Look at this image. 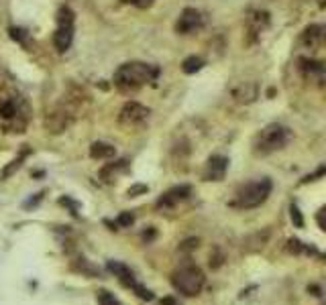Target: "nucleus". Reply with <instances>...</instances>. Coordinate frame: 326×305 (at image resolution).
Wrapping results in <instances>:
<instances>
[{"label": "nucleus", "instance_id": "nucleus-30", "mask_svg": "<svg viewBox=\"0 0 326 305\" xmlns=\"http://www.w3.org/2000/svg\"><path fill=\"white\" fill-rule=\"evenodd\" d=\"M324 39H326V27H324Z\"/></svg>", "mask_w": 326, "mask_h": 305}, {"label": "nucleus", "instance_id": "nucleus-25", "mask_svg": "<svg viewBox=\"0 0 326 305\" xmlns=\"http://www.w3.org/2000/svg\"><path fill=\"white\" fill-rule=\"evenodd\" d=\"M123 2L127 4H135V6H139V8H147L153 4V0H123Z\"/></svg>", "mask_w": 326, "mask_h": 305}, {"label": "nucleus", "instance_id": "nucleus-22", "mask_svg": "<svg viewBox=\"0 0 326 305\" xmlns=\"http://www.w3.org/2000/svg\"><path fill=\"white\" fill-rule=\"evenodd\" d=\"M98 303L100 305H121V301H118L110 291H106V289H100L98 291Z\"/></svg>", "mask_w": 326, "mask_h": 305}, {"label": "nucleus", "instance_id": "nucleus-27", "mask_svg": "<svg viewBox=\"0 0 326 305\" xmlns=\"http://www.w3.org/2000/svg\"><path fill=\"white\" fill-rule=\"evenodd\" d=\"M291 220H294L296 226H302V224H304V220H302V216H300V210H298L296 206H291Z\"/></svg>", "mask_w": 326, "mask_h": 305}, {"label": "nucleus", "instance_id": "nucleus-12", "mask_svg": "<svg viewBox=\"0 0 326 305\" xmlns=\"http://www.w3.org/2000/svg\"><path fill=\"white\" fill-rule=\"evenodd\" d=\"M257 92H259L257 83H253V81H245V83H241L238 88L233 90V98L238 102V104H251V102L257 98Z\"/></svg>", "mask_w": 326, "mask_h": 305}, {"label": "nucleus", "instance_id": "nucleus-19", "mask_svg": "<svg viewBox=\"0 0 326 305\" xmlns=\"http://www.w3.org/2000/svg\"><path fill=\"white\" fill-rule=\"evenodd\" d=\"M10 37L16 41V43H21L23 47H31V39H29V33L25 29H19V27H12L10 31Z\"/></svg>", "mask_w": 326, "mask_h": 305}, {"label": "nucleus", "instance_id": "nucleus-24", "mask_svg": "<svg viewBox=\"0 0 326 305\" xmlns=\"http://www.w3.org/2000/svg\"><path fill=\"white\" fill-rule=\"evenodd\" d=\"M43 195H45V191H39V193H35V195H33L31 199H27V201H25V208H33V206H35V203H39V201L43 199Z\"/></svg>", "mask_w": 326, "mask_h": 305}, {"label": "nucleus", "instance_id": "nucleus-7", "mask_svg": "<svg viewBox=\"0 0 326 305\" xmlns=\"http://www.w3.org/2000/svg\"><path fill=\"white\" fill-rule=\"evenodd\" d=\"M202 27V14L196 10V8H186L182 10L180 19L176 23V31L180 35H190V33L198 31Z\"/></svg>", "mask_w": 326, "mask_h": 305}, {"label": "nucleus", "instance_id": "nucleus-23", "mask_svg": "<svg viewBox=\"0 0 326 305\" xmlns=\"http://www.w3.org/2000/svg\"><path fill=\"white\" fill-rule=\"evenodd\" d=\"M135 222V216L133 214H129V212H125V214H121L116 218V226H121V228H127V226H131Z\"/></svg>", "mask_w": 326, "mask_h": 305}, {"label": "nucleus", "instance_id": "nucleus-18", "mask_svg": "<svg viewBox=\"0 0 326 305\" xmlns=\"http://www.w3.org/2000/svg\"><path fill=\"white\" fill-rule=\"evenodd\" d=\"M202 65H204V61H202L200 57L192 55V57L184 59V63H182V70H184V74H196V72H200V70H202Z\"/></svg>", "mask_w": 326, "mask_h": 305}, {"label": "nucleus", "instance_id": "nucleus-11", "mask_svg": "<svg viewBox=\"0 0 326 305\" xmlns=\"http://www.w3.org/2000/svg\"><path fill=\"white\" fill-rule=\"evenodd\" d=\"M74 41V25H57L53 33V45L57 49V53H65L70 49Z\"/></svg>", "mask_w": 326, "mask_h": 305}, {"label": "nucleus", "instance_id": "nucleus-5", "mask_svg": "<svg viewBox=\"0 0 326 305\" xmlns=\"http://www.w3.org/2000/svg\"><path fill=\"white\" fill-rule=\"evenodd\" d=\"M108 270H110L112 275H116L118 281H121L125 287H129V289H133L141 299H145V301H151V299H153V293L147 289V287H143L141 283H137V279H135V275H133V270H131L127 265L116 263V261H110V263H108Z\"/></svg>", "mask_w": 326, "mask_h": 305}, {"label": "nucleus", "instance_id": "nucleus-8", "mask_svg": "<svg viewBox=\"0 0 326 305\" xmlns=\"http://www.w3.org/2000/svg\"><path fill=\"white\" fill-rule=\"evenodd\" d=\"M149 116V108H145L143 104L139 102H127L121 110V116H118V120L123 124H139L143 122L145 118Z\"/></svg>", "mask_w": 326, "mask_h": 305}, {"label": "nucleus", "instance_id": "nucleus-16", "mask_svg": "<svg viewBox=\"0 0 326 305\" xmlns=\"http://www.w3.org/2000/svg\"><path fill=\"white\" fill-rule=\"evenodd\" d=\"M27 155H29V149H25L19 157H16L14 161H10V163L2 169V173H0V179H8L10 175H14V173H16V169H21V167H23V163H25V157H27Z\"/></svg>", "mask_w": 326, "mask_h": 305}, {"label": "nucleus", "instance_id": "nucleus-4", "mask_svg": "<svg viewBox=\"0 0 326 305\" xmlns=\"http://www.w3.org/2000/svg\"><path fill=\"white\" fill-rule=\"evenodd\" d=\"M287 141H289V130L285 126L269 124L259 132V137H257L255 151L259 152V155H269V152H276V151L283 149Z\"/></svg>", "mask_w": 326, "mask_h": 305}, {"label": "nucleus", "instance_id": "nucleus-10", "mask_svg": "<svg viewBox=\"0 0 326 305\" xmlns=\"http://www.w3.org/2000/svg\"><path fill=\"white\" fill-rule=\"evenodd\" d=\"M227 167H229V159L227 157H220V155H214L208 159L206 163V171H204V177L208 181H220L227 173Z\"/></svg>", "mask_w": 326, "mask_h": 305}, {"label": "nucleus", "instance_id": "nucleus-14", "mask_svg": "<svg viewBox=\"0 0 326 305\" xmlns=\"http://www.w3.org/2000/svg\"><path fill=\"white\" fill-rule=\"evenodd\" d=\"M269 25V14L265 10H257V12H251L249 19H247V27L253 35H257L259 31H263L265 27Z\"/></svg>", "mask_w": 326, "mask_h": 305}, {"label": "nucleus", "instance_id": "nucleus-9", "mask_svg": "<svg viewBox=\"0 0 326 305\" xmlns=\"http://www.w3.org/2000/svg\"><path fill=\"white\" fill-rule=\"evenodd\" d=\"M190 193H192L190 185H178V188L169 190V191H165L161 195V199L157 201V208H174V206H178L180 201L190 197Z\"/></svg>", "mask_w": 326, "mask_h": 305}, {"label": "nucleus", "instance_id": "nucleus-29", "mask_svg": "<svg viewBox=\"0 0 326 305\" xmlns=\"http://www.w3.org/2000/svg\"><path fill=\"white\" fill-rule=\"evenodd\" d=\"M161 303H163V305H176V301H174V299H163Z\"/></svg>", "mask_w": 326, "mask_h": 305}, {"label": "nucleus", "instance_id": "nucleus-3", "mask_svg": "<svg viewBox=\"0 0 326 305\" xmlns=\"http://www.w3.org/2000/svg\"><path fill=\"white\" fill-rule=\"evenodd\" d=\"M171 285H174L180 293H184L187 297H194L204 287V273L196 265L180 267L176 273L171 275Z\"/></svg>", "mask_w": 326, "mask_h": 305}, {"label": "nucleus", "instance_id": "nucleus-2", "mask_svg": "<svg viewBox=\"0 0 326 305\" xmlns=\"http://www.w3.org/2000/svg\"><path fill=\"white\" fill-rule=\"evenodd\" d=\"M271 188H273L271 179H267V177L257 179V181H249L236 191L233 206L243 208V210H251V208L261 206V203L267 199V195L271 193Z\"/></svg>", "mask_w": 326, "mask_h": 305}, {"label": "nucleus", "instance_id": "nucleus-15", "mask_svg": "<svg viewBox=\"0 0 326 305\" xmlns=\"http://www.w3.org/2000/svg\"><path fill=\"white\" fill-rule=\"evenodd\" d=\"M114 147L108 145V143H94L90 147V157L92 159H110L114 157Z\"/></svg>", "mask_w": 326, "mask_h": 305}, {"label": "nucleus", "instance_id": "nucleus-20", "mask_svg": "<svg viewBox=\"0 0 326 305\" xmlns=\"http://www.w3.org/2000/svg\"><path fill=\"white\" fill-rule=\"evenodd\" d=\"M57 25H74V12L70 6H61L57 10Z\"/></svg>", "mask_w": 326, "mask_h": 305}, {"label": "nucleus", "instance_id": "nucleus-26", "mask_svg": "<svg viewBox=\"0 0 326 305\" xmlns=\"http://www.w3.org/2000/svg\"><path fill=\"white\" fill-rule=\"evenodd\" d=\"M316 222H318V226H320V228L326 232V206H324V208L318 212V216H316Z\"/></svg>", "mask_w": 326, "mask_h": 305}, {"label": "nucleus", "instance_id": "nucleus-28", "mask_svg": "<svg viewBox=\"0 0 326 305\" xmlns=\"http://www.w3.org/2000/svg\"><path fill=\"white\" fill-rule=\"evenodd\" d=\"M143 191H147L145 185H135V188H131V190H129V197H135L137 193H143Z\"/></svg>", "mask_w": 326, "mask_h": 305}, {"label": "nucleus", "instance_id": "nucleus-1", "mask_svg": "<svg viewBox=\"0 0 326 305\" xmlns=\"http://www.w3.org/2000/svg\"><path fill=\"white\" fill-rule=\"evenodd\" d=\"M157 76H159L157 67L143 63V61H131V63H125L116 70L114 83L121 90H137V88L145 86V83L153 81Z\"/></svg>", "mask_w": 326, "mask_h": 305}, {"label": "nucleus", "instance_id": "nucleus-6", "mask_svg": "<svg viewBox=\"0 0 326 305\" xmlns=\"http://www.w3.org/2000/svg\"><path fill=\"white\" fill-rule=\"evenodd\" d=\"M300 74L304 79L308 81H316L322 83L326 79V63L324 61H316V59H300Z\"/></svg>", "mask_w": 326, "mask_h": 305}, {"label": "nucleus", "instance_id": "nucleus-17", "mask_svg": "<svg viewBox=\"0 0 326 305\" xmlns=\"http://www.w3.org/2000/svg\"><path fill=\"white\" fill-rule=\"evenodd\" d=\"M127 167H129V163H127V161H118V163L106 165V167L100 171V177L104 179V181H112V175H114V173H118V171H127Z\"/></svg>", "mask_w": 326, "mask_h": 305}, {"label": "nucleus", "instance_id": "nucleus-21", "mask_svg": "<svg viewBox=\"0 0 326 305\" xmlns=\"http://www.w3.org/2000/svg\"><path fill=\"white\" fill-rule=\"evenodd\" d=\"M16 114V106H14V102L12 100H6L0 104V116L4 118V120H10V118H14Z\"/></svg>", "mask_w": 326, "mask_h": 305}, {"label": "nucleus", "instance_id": "nucleus-13", "mask_svg": "<svg viewBox=\"0 0 326 305\" xmlns=\"http://www.w3.org/2000/svg\"><path fill=\"white\" fill-rule=\"evenodd\" d=\"M322 39H324V29H320L318 25H310L302 35V43L308 49H316Z\"/></svg>", "mask_w": 326, "mask_h": 305}]
</instances>
